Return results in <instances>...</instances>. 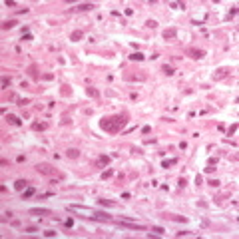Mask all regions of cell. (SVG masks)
<instances>
[{"instance_id": "obj_1", "label": "cell", "mask_w": 239, "mask_h": 239, "mask_svg": "<svg viewBox=\"0 0 239 239\" xmlns=\"http://www.w3.org/2000/svg\"><path fill=\"white\" fill-rule=\"evenodd\" d=\"M68 211H80V213H90L88 219H94V221H112V217L108 213H102V211H96L92 207H84V205H68L66 207Z\"/></svg>"}, {"instance_id": "obj_2", "label": "cell", "mask_w": 239, "mask_h": 239, "mask_svg": "<svg viewBox=\"0 0 239 239\" xmlns=\"http://www.w3.org/2000/svg\"><path fill=\"white\" fill-rule=\"evenodd\" d=\"M128 120H126V116H114V118H106L100 122V126H102V130L104 132H110V134H116V132H120V128L126 124Z\"/></svg>"}, {"instance_id": "obj_3", "label": "cell", "mask_w": 239, "mask_h": 239, "mask_svg": "<svg viewBox=\"0 0 239 239\" xmlns=\"http://www.w3.org/2000/svg\"><path fill=\"white\" fill-rule=\"evenodd\" d=\"M36 169H38L40 173H44V175H52V173H56V169H54L52 165H48V163H38Z\"/></svg>"}, {"instance_id": "obj_4", "label": "cell", "mask_w": 239, "mask_h": 239, "mask_svg": "<svg viewBox=\"0 0 239 239\" xmlns=\"http://www.w3.org/2000/svg\"><path fill=\"white\" fill-rule=\"evenodd\" d=\"M120 225H122V227H128V229H138V231H146V227H144V225H140V223H132V221H126V219H122V221H120Z\"/></svg>"}, {"instance_id": "obj_5", "label": "cell", "mask_w": 239, "mask_h": 239, "mask_svg": "<svg viewBox=\"0 0 239 239\" xmlns=\"http://www.w3.org/2000/svg\"><path fill=\"white\" fill-rule=\"evenodd\" d=\"M28 213H30V215H48L50 209H46V207H34V209H30Z\"/></svg>"}, {"instance_id": "obj_6", "label": "cell", "mask_w": 239, "mask_h": 239, "mask_svg": "<svg viewBox=\"0 0 239 239\" xmlns=\"http://www.w3.org/2000/svg\"><path fill=\"white\" fill-rule=\"evenodd\" d=\"M6 122H8V124H12V126H20V124H22V120L16 118V116H12V114H8V116H6Z\"/></svg>"}, {"instance_id": "obj_7", "label": "cell", "mask_w": 239, "mask_h": 239, "mask_svg": "<svg viewBox=\"0 0 239 239\" xmlns=\"http://www.w3.org/2000/svg\"><path fill=\"white\" fill-rule=\"evenodd\" d=\"M14 187H16L18 191H22V189H26V187H28V181H26V179H18V181L14 183Z\"/></svg>"}, {"instance_id": "obj_8", "label": "cell", "mask_w": 239, "mask_h": 239, "mask_svg": "<svg viewBox=\"0 0 239 239\" xmlns=\"http://www.w3.org/2000/svg\"><path fill=\"white\" fill-rule=\"evenodd\" d=\"M82 36H84L82 30H74V32L70 34V40H72V42H78V40H82Z\"/></svg>"}, {"instance_id": "obj_9", "label": "cell", "mask_w": 239, "mask_h": 239, "mask_svg": "<svg viewBox=\"0 0 239 239\" xmlns=\"http://www.w3.org/2000/svg\"><path fill=\"white\" fill-rule=\"evenodd\" d=\"M34 193H36V189H34V187H26V189H24V193H22V197L28 199V197H32Z\"/></svg>"}, {"instance_id": "obj_10", "label": "cell", "mask_w": 239, "mask_h": 239, "mask_svg": "<svg viewBox=\"0 0 239 239\" xmlns=\"http://www.w3.org/2000/svg\"><path fill=\"white\" fill-rule=\"evenodd\" d=\"M92 8H94V4H90V2H88V4H80L76 10H78V12H88V10H92Z\"/></svg>"}, {"instance_id": "obj_11", "label": "cell", "mask_w": 239, "mask_h": 239, "mask_svg": "<svg viewBox=\"0 0 239 239\" xmlns=\"http://www.w3.org/2000/svg\"><path fill=\"white\" fill-rule=\"evenodd\" d=\"M227 68H221V70H217V74H213V80H219V78H223V76H227Z\"/></svg>"}, {"instance_id": "obj_12", "label": "cell", "mask_w": 239, "mask_h": 239, "mask_svg": "<svg viewBox=\"0 0 239 239\" xmlns=\"http://www.w3.org/2000/svg\"><path fill=\"white\" fill-rule=\"evenodd\" d=\"M14 26H16V20H6V22L2 24V28H4V30H12Z\"/></svg>"}, {"instance_id": "obj_13", "label": "cell", "mask_w": 239, "mask_h": 239, "mask_svg": "<svg viewBox=\"0 0 239 239\" xmlns=\"http://www.w3.org/2000/svg\"><path fill=\"white\" fill-rule=\"evenodd\" d=\"M175 34H177V32H175V28H169V30H165V32H163V38L167 40V38H175Z\"/></svg>"}, {"instance_id": "obj_14", "label": "cell", "mask_w": 239, "mask_h": 239, "mask_svg": "<svg viewBox=\"0 0 239 239\" xmlns=\"http://www.w3.org/2000/svg\"><path fill=\"white\" fill-rule=\"evenodd\" d=\"M144 58H146V56H144V54H142V52H134V54H132V56H130V60H138V62H142V60H144Z\"/></svg>"}, {"instance_id": "obj_15", "label": "cell", "mask_w": 239, "mask_h": 239, "mask_svg": "<svg viewBox=\"0 0 239 239\" xmlns=\"http://www.w3.org/2000/svg\"><path fill=\"white\" fill-rule=\"evenodd\" d=\"M161 70H163V74H165V76H173V74H175V70H173L171 66H167V64H165Z\"/></svg>"}, {"instance_id": "obj_16", "label": "cell", "mask_w": 239, "mask_h": 239, "mask_svg": "<svg viewBox=\"0 0 239 239\" xmlns=\"http://www.w3.org/2000/svg\"><path fill=\"white\" fill-rule=\"evenodd\" d=\"M100 205H108V207H116V201H110V199H98Z\"/></svg>"}, {"instance_id": "obj_17", "label": "cell", "mask_w": 239, "mask_h": 239, "mask_svg": "<svg viewBox=\"0 0 239 239\" xmlns=\"http://www.w3.org/2000/svg\"><path fill=\"white\" fill-rule=\"evenodd\" d=\"M175 163H177V159H175V158H173V159H165V161L161 163V167H169V165H175Z\"/></svg>"}, {"instance_id": "obj_18", "label": "cell", "mask_w": 239, "mask_h": 239, "mask_svg": "<svg viewBox=\"0 0 239 239\" xmlns=\"http://www.w3.org/2000/svg\"><path fill=\"white\" fill-rule=\"evenodd\" d=\"M66 156H68V158H78L80 154H78V150H68V152H66Z\"/></svg>"}, {"instance_id": "obj_19", "label": "cell", "mask_w": 239, "mask_h": 239, "mask_svg": "<svg viewBox=\"0 0 239 239\" xmlns=\"http://www.w3.org/2000/svg\"><path fill=\"white\" fill-rule=\"evenodd\" d=\"M191 54H193V56H191V58H195V60H197V58H203V52H201V50H191Z\"/></svg>"}, {"instance_id": "obj_20", "label": "cell", "mask_w": 239, "mask_h": 239, "mask_svg": "<svg viewBox=\"0 0 239 239\" xmlns=\"http://www.w3.org/2000/svg\"><path fill=\"white\" fill-rule=\"evenodd\" d=\"M98 163H102V165H106V163H110V158H108V156H102V158L98 159Z\"/></svg>"}, {"instance_id": "obj_21", "label": "cell", "mask_w": 239, "mask_h": 239, "mask_svg": "<svg viewBox=\"0 0 239 239\" xmlns=\"http://www.w3.org/2000/svg\"><path fill=\"white\" fill-rule=\"evenodd\" d=\"M152 231H154L156 235H163V231H165V229H161V227H152Z\"/></svg>"}, {"instance_id": "obj_22", "label": "cell", "mask_w": 239, "mask_h": 239, "mask_svg": "<svg viewBox=\"0 0 239 239\" xmlns=\"http://www.w3.org/2000/svg\"><path fill=\"white\" fill-rule=\"evenodd\" d=\"M32 128H34V130H44L46 124H32Z\"/></svg>"}, {"instance_id": "obj_23", "label": "cell", "mask_w": 239, "mask_h": 239, "mask_svg": "<svg viewBox=\"0 0 239 239\" xmlns=\"http://www.w3.org/2000/svg\"><path fill=\"white\" fill-rule=\"evenodd\" d=\"M10 86V78H2V88H8Z\"/></svg>"}, {"instance_id": "obj_24", "label": "cell", "mask_w": 239, "mask_h": 239, "mask_svg": "<svg viewBox=\"0 0 239 239\" xmlns=\"http://www.w3.org/2000/svg\"><path fill=\"white\" fill-rule=\"evenodd\" d=\"M146 24H148V26H150V28H156V26H158V22H156V20H148V22H146Z\"/></svg>"}, {"instance_id": "obj_25", "label": "cell", "mask_w": 239, "mask_h": 239, "mask_svg": "<svg viewBox=\"0 0 239 239\" xmlns=\"http://www.w3.org/2000/svg\"><path fill=\"white\" fill-rule=\"evenodd\" d=\"M235 130H237V124H233V126L229 128V132H227V136H231V134H235Z\"/></svg>"}, {"instance_id": "obj_26", "label": "cell", "mask_w": 239, "mask_h": 239, "mask_svg": "<svg viewBox=\"0 0 239 239\" xmlns=\"http://www.w3.org/2000/svg\"><path fill=\"white\" fill-rule=\"evenodd\" d=\"M24 231H26V233H36V231H38V229H36V227H34V225H32V227H26V229H24Z\"/></svg>"}, {"instance_id": "obj_27", "label": "cell", "mask_w": 239, "mask_h": 239, "mask_svg": "<svg viewBox=\"0 0 239 239\" xmlns=\"http://www.w3.org/2000/svg\"><path fill=\"white\" fill-rule=\"evenodd\" d=\"M34 38V36H32V34H30V32H28V34H24V36H22V40H26V42H30V40Z\"/></svg>"}, {"instance_id": "obj_28", "label": "cell", "mask_w": 239, "mask_h": 239, "mask_svg": "<svg viewBox=\"0 0 239 239\" xmlns=\"http://www.w3.org/2000/svg\"><path fill=\"white\" fill-rule=\"evenodd\" d=\"M26 104H30V100H18V106H26Z\"/></svg>"}, {"instance_id": "obj_29", "label": "cell", "mask_w": 239, "mask_h": 239, "mask_svg": "<svg viewBox=\"0 0 239 239\" xmlns=\"http://www.w3.org/2000/svg\"><path fill=\"white\" fill-rule=\"evenodd\" d=\"M44 235H46V237H54V235H56V231H44Z\"/></svg>"}, {"instance_id": "obj_30", "label": "cell", "mask_w": 239, "mask_h": 239, "mask_svg": "<svg viewBox=\"0 0 239 239\" xmlns=\"http://www.w3.org/2000/svg\"><path fill=\"white\" fill-rule=\"evenodd\" d=\"M150 130H152L150 126H144V128H142V132H144V134H150Z\"/></svg>"}, {"instance_id": "obj_31", "label": "cell", "mask_w": 239, "mask_h": 239, "mask_svg": "<svg viewBox=\"0 0 239 239\" xmlns=\"http://www.w3.org/2000/svg\"><path fill=\"white\" fill-rule=\"evenodd\" d=\"M209 185H213V187H217V185H219V181H217V179H211V181H209Z\"/></svg>"}, {"instance_id": "obj_32", "label": "cell", "mask_w": 239, "mask_h": 239, "mask_svg": "<svg viewBox=\"0 0 239 239\" xmlns=\"http://www.w3.org/2000/svg\"><path fill=\"white\" fill-rule=\"evenodd\" d=\"M64 225H66V227H72L74 223H72V219H66V221H64Z\"/></svg>"}]
</instances>
